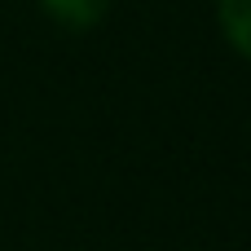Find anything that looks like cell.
<instances>
[{"label": "cell", "mask_w": 251, "mask_h": 251, "mask_svg": "<svg viewBox=\"0 0 251 251\" xmlns=\"http://www.w3.org/2000/svg\"><path fill=\"white\" fill-rule=\"evenodd\" d=\"M40 9L66 31H88L110 13V0H40Z\"/></svg>", "instance_id": "obj_1"}, {"label": "cell", "mask_w": 251, "mask_h": 251, "mask_svg": "<svg viewBox=\"0 0 251 251\" xmlns=\"http://www.w3.org/2000/svg\"><path fill=\"white\" fill-rule=\"evenodd\" d=\"M216 18L225 40L251 62V0H216Z\"/></svg>", "instance_id": "obj_2"}]
</instances>
